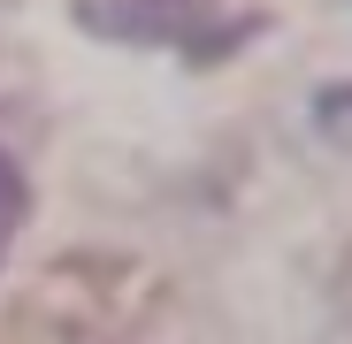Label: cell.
Here are the masks:
<instances>
[{"instance_id": "cell-1", "label": "cell", "mask_w": 352, "mask_h": 344, "mask_svg": "<svg viewBox=\"0 0 352 344\" xmlns=\"http://www.w3.org/2000/svg\"><path fill=\"white\" fill-rule=\"evenodd\" d=\"M77 31L123 38V46H168L184 62H230L245 38L268 31L261 8H214V0H77Z\"/></svg>"}, {"instance_id": "cell-2", "label": "cell", "mask_w": 352, "mask_h": 344, "mask_svg": "<svg viewBox=\"0 0 352 344\" xmlns=\"http://www.w3.org/2000/svg\"><path fill=\"white\" fill-rule=\"evenodd\" d=\"M23 214H31V184H23V168L0 153V260H8V245H16Z\"/></svg>"}, {"instance_id": "cell-3", "label": "cell", "mask_w": 352, "mask_h": 344, "mask_svg": "<svg viewBox=\"0 0 352 344\" xmlns=\"http://www.w3.org/2000/svg\"><path fill=\"white\" fill-rule=\"evenodd\" d=\"M344 306H352V253H344Z\"/></svg>"}]
</instances>
